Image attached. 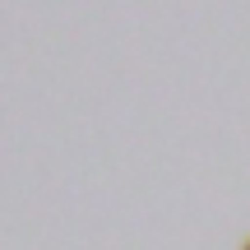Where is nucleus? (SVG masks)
Instances as JSON below:
<instances>
[{
  "mask_svg": "<svg viewBox=\"0 0 250 250\" xmlns=\"http://www.w3.org/2000/svg\"><path fill=\"white\" fill-rule=\"evenodd\" d=\"M246 250H250V246H246Z\"/></svg>",
  "mask_w": 250,
  "mask_h": 250,
  "instance_id": "f257e3e1",
  "label": "nucleus"
}]
</instances>
